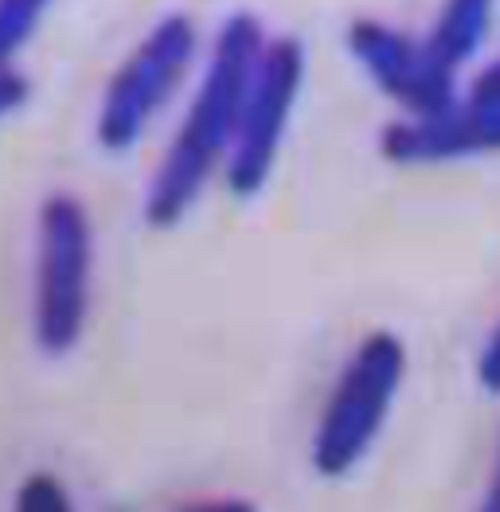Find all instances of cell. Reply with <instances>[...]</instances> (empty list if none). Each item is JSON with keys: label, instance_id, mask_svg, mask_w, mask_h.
<instances>
[{"label": "cell", "instance_id": "6da1fadb", "mask_svg": "<svg viewBox=\"0 0 500 512\" xmlns=\"http://www.w3.org/2000/svg\"><path fill=\"white\" fill-rule=\"evenodd\" d=\"M262 47L266 43H262V28L254 16L239 12L223 24L208 75L192 98V110L184 114V126L168 145L161 169L153 172V184L145 196V219L153 227H172L188 212L211 169L219 165L223 149L235 145Z\"/></svg>", "mask_w": 500, "mask_h": 512}, {"label": "cell", "instance_id": "7a4b0ae2", "mask_svg": "<svg viewBox=\"0 0 500 512\" xmlns=\"http://www.w3.org/2000/svg\"><path fill=\"white\" fill-rule=\"evenodd\" d=\"M94 286V227L75 192H51L36 219L32 337L43 356H67L83 341Z\"/></svg>", "mask_w": 500, "mask_h": 512}, {"label": "cell", "instance_id": "3957f363", "mask_svg": "<svg viewBox=\"0 0 500 512\" xmlns=\"http://www.w3.org/2000/svg\"><path fill=\"white\" fill-rule=\"evenodd\" d=\"M485 24V4H454L426 43H407L383 24H356L352 51L364 59V67L387 94L407 102L418 118H434L454 106V75L461 59L473 55V47L481 43Z\"/></svg>", "mask_w": 500, "mask_h": 512}, {"label": "cell", "instance_id": "277c9868", "mask_svg": "<svg viewBox=\"0 0 500 512\" xmlns=\"http://www.w3.org/2000/svg\"><path fill=\"white\" fill-rule=\"evenodd\" d=\"M403 372H407V352L395 333H372L360 341L356 356L340 372L313 434L317 473L344 477L368 454V446L391 411V399L403 384Z\"/></svg>", "mask_w": 500, "mask_h": 512}, {"label": "cell", "instance_id": "5b68a950", "mask_svg": "<svg viewBox=\"0 0 500 512\" xmlns=\"http://www.w3.org/2000/svg\"><path fill=\"white\" fill-rule=\"evenodd\" d=\"M192 51H196L192 20L172 12L125 55V63L114 71V79L102 94L98 122H94L98 145L106 153H125L141 141L153 114L165 106L168 94L184 79Z\"/></svg>", "mask_w": 500, "mask_h": 512}, {"label": "cell", "instance_id": "8992f818", "mask_svg": "<svg viewBox=\"0 0 500 512\" xmlns=\"http://www.w3.org/2000/svg\"><path fill=\"white\" fill-rule=\"evenodd\" d=\"M297 83H301V43H266L258 71H254V83H250L247 106H243V122H239L231 157H227V184L239 196L258 192L270 165H274L282 129L290 118L293 98H297Z\"/></svg>", "mask_w": 500, "mask_h": 512}, {"label": "cell", "instance_id": "52a82bcc", "mask_svg": "<svg viewBox=\"0 0 500 512\" xmlns=\"http://www.w3.org/2000/svg\"><path fill=\"white\" fill-rule=\"evenodd\" d=\"M500 145V102H469L465 110H446L434 118H418L411 126H395L383 137V149L395 161H426L450 153H477Z\"/></svg>", "mask_w": 500, "mask_h": 512}, {"label": "cell", "instance_id": "ba28073f", "mask_svg": "<svg viewBox=\"0 0 500 512\" xmlns=\"http://www.w3.org/2000/svg\"><path fill=\"white\" fill-rule=\"evenodd\" d=\"M43 16V0H0V71H12V59L36 36Z\"/></svg>", "mask_w": 500, "mask_h": 512}, {"label": "cell", "instance_id": "9c48e42d", "mask_svg": "<svg viewBox=\"0 0 500 512\" xmlns=\"http://www.w3.org/2000/svg\"><path fill=\"white\" fill-rule=\"evenodd\" d=\"M12 512H75L67 485L47 470L28 473L12 497Z\"/></svg>", "mask_w": 500, "mask_h": 512}, {"label": "cell", "instance_id": "30bf717a", "mask_svg": "<svg viewBox=\"0 0 500 512\" xmlns=\"http://www.w3.org/2000/svg\"><path fill=\"white\" fill-rule=\"evenodd\" d=\"M28 94H32L28 75H20L16 67H12V71H0V118L16 114V110L28 102Z\"/></svg>", "mask_w": 500, "mask_h": 512}, {"label": "cell", "instance_id": "8fae6325", "mask_svg": "<svg viewBox=\"0 0 500 512\" xmlns=\"http://www.w3.org/2000/svg\"><path fill=\"white\" fill-rule=\"evenodd\" d=\"M477 376L489 391H500V325L493 329V337H489L481 360H477Z\"/></svg>", "mask_w": 500, "mask_h": 512}, {"label": "cell", "instance_id": "7c38bea8", "mask_svg": "<svg viewBox=\"0 0 500 512\" xmlns=\"http://www.w3.org/2000/svg\"><path fill=\"white\" fill-rule=\"evenodd\" d=\"M469 102H500V63L489 67L477 83H473V98Z\"/></svg>", "mask_w": 500, "mask_h": 512}, {"label": "cell", "instance_id": "4fadbf2b", "mask_svg": "<svg viewBox=\"0 0 500 512\" xmlns=\"http://www.w3.org/2000/svg\"><path fill=\"white\" fill-rule=\"evenodd\" d=\"M184 512H258L250 501L243 497H223V501H200V505H192V509Z\"/></svg>", "mask_w": 500, "mask_h": 512}, {"label": "cell", "instance_id": "5bb4252c", "mask_svg": "<svg viewBox=\"0 0 500 512\" xmlns=\"http://www.w3.org/2000/svg\"><path fill=\"white\" fill-rule=\"evenodd\" d=\"M481 512H500V450H497V466H493V481H489V493H485Z\"/></svg>", "mask_w": 500, "mask_h": 512}]
</instances>
